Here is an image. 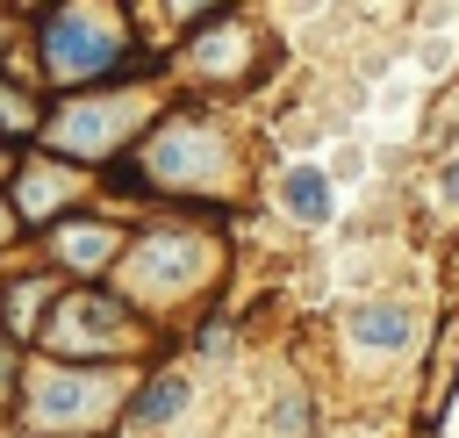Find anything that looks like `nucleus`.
<instances>
[{
  "label": "nucleus",
  "mask_w": 459,
  "mask_h": 438,
  "mask_svg": "<svg viewBox=\"0 0 459 438\" xmlns=\"http://www.w3.org/2000/svg\"><path fill=\"white\" fill-rule=\"evenodd\" d=\"M122 50H129V22L115 7H57L43 22V65L57 86L100 79L108 65H122Z\"/></svg>",
  "instance_id": "nucleus-1"
},
{
  "label": "nucleus",
  "mask_w": 459,
  "mask_h": 438,
  "mask_svg": "<svg viewBox=\"0 0 459 438\" xmlns=\"http://www.w3.org/2000/svg\"><path fill=\"white\" fill-rule=\"evenodd\" d=\"M122 402V388H108V373H43L29 388V424L36 431H86Z\"/></svg>",
  "instance_id": "nucleus-2"
},
{
  "label": "nucleus",
  "mask_w": 459,
  "mask_h": 438,
  "mask_svg": "<svg viewBox=\"0 0 459 438\" xmlns=\"http://www.w3.org/2000/svg\"><path fill=\"white\" fill-rule=\"evenodd\" d=\"M129 122H136L129 101H72V108L50 122V144L72 151V158H100V151H115V144L129 136Z\"/></svg>",
  "instance_id": "nucleus-3"
},
{
  "label": "nucleus",
  "mask_w": 459,
  "mask_h": 438,
  "mask_svg": "<svg viewBox=\"0 0 459 438\" xmlns=\"http://www.w3.org/2000/svg\"><path fill=\"white\" fill-rule=\"evenodd\" d=\"M115 244H122V237H115L108 223H57V230H50V251H57L72 273H100V266L115 258Z\"/></svg>",
  "instance_id": "nucleus-4"
},
{
  "label": "nucleus",
  "mask_w": 459,
  "mask_h": 438,
  "mask_svg": "<svg viewBox=\"0 0 459 438\" xmlns=\"http://www.w3.org/2000/svg\"><path fill=\"white\" fill-rule=\"evenodd\" d=\"M351 337L373 345V352H402L416 337V323H409L402 302H366V309H351Z\"/></svg>",
  "instance_id": "nucleus-5"
},
{
  "label": "nucleus",
  "mask_w": 459,
  "mask_h": 438,
  "mask_svg": "<svg viewBox=\"0 0 459 438\" xmlns=\"http://www.w3.org/2000/svg\"><path fill=\"white\" fill-rule=\"evenodd\" d=\"M179 409H186V381H179V373H158V381L129 402V416H136V424H172Z\"/></svg>",
  "instance_id": "nucleus-6"
},
{
  "label": "nucleus",
  "mask_w": 459,
  "mask_h": 438,
  "mask_svg": "<svg viewBox=\"0 0 459 438\" xmlns=\"http://www.w3.org/2000/svg\"><path fill=\"white\" fill-rule=\"evenodd\" d=\"M287 208H294L301 223H323V215H330V180L308 172V165H294V172H287Z\"/></svg>",
  "instance_id": "nucleus-7"
},
{
  "label": "nucleus",
  "mask_w": 459,
  "mask_h": 438,
  "mask_svg": "<svg viewBox=\"0 0 459 438\" xmlns=\"http://www.w3.org/2000/svg\"><path fill=\"white\" fill-rule=\"evenodd\" d=\"M301 424H308V402L294 395V402H273V438H301Z\"/></svg>",
  "instance_id": "nucleus-8"
},
{
  "label": "nucleus",
  "mask_w": 459,
  "mask_h": 438,
  "mask_svg": "<svg viewBox=\"0 0 459 438\" xmlns=\"http://www.w3.org/2000/svg\"><path fill=\"white\" fill-rule=\"evenodd\" d=\"M7 388H14V352L0 345V395H7Z\"/></svg>",
  "instance_id": "nucleus-9"
},
{
  "label": "nucleus",
  "mask_w": 459,
  "mask_h": 438,
  "mask_svg": "<svg viewBox=\"0 0 459 438\" xmlns=\"http://www.w3.org/2000/svg\"><path fill=\"white\" fill-rule=\"evenodd\" d=\"M445 194H452V201H459V165H452V172H445Z\"/></svg>",
  "instance_id": "nucleus-10"
},
{
  "label": "nucleus",
  "mask_w": 459,
  "mask_h": 438,
  "mask_svg": "<svg viewBox=\"0 0 459 438\" xmlns=\"http://www.w3.org/2000/svg\"><path fill=\"white\" fill-rule=\"evenodd\" d=\"M7 230H14V215H0V237H7Z\"/></svg>",
  "instance_id": "nucleus-11"
},
{
  "label": "nucleus",
  "mask_w": 459,
  "mask_h": 438,
  "mask_svg": "<svg viewBox=\"0 0 459 438\" xmlns=\"http://www.w3.org/2000/svg\"><path fill=\"white\" fill-rule=\"evenodd\" d=\"M0 165H7V136H0Z\"/></svg>",
  "instance_id": "nucleus-12"
}]
</instances>
